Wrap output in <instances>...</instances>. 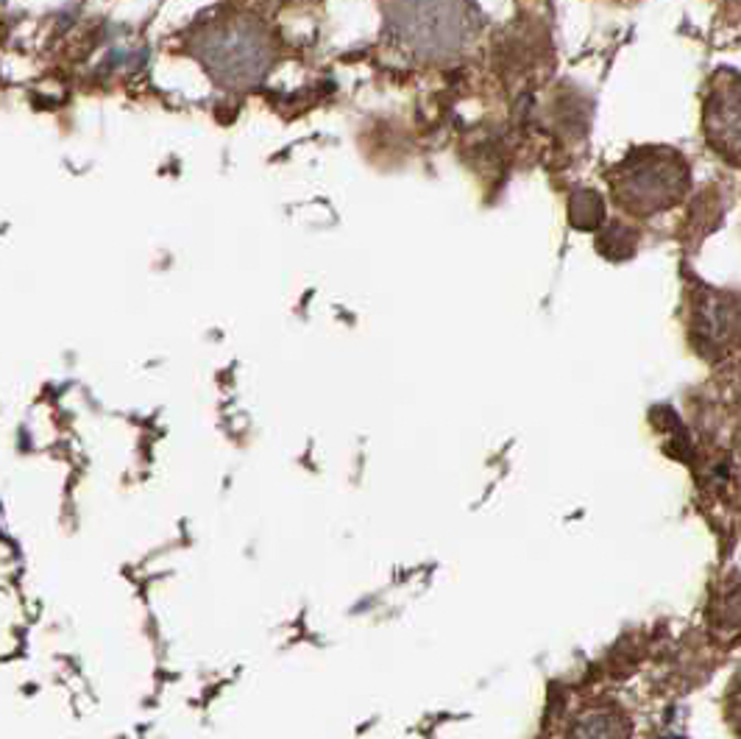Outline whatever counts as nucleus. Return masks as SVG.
Segmentation results:
<instances>
[{"instance_id": "f257e3e1", "label": "nucleus", "mask_w": 741, "mask_h": 739, "mask_svg": "<svg viewBox=\"0 0 741 739\" xmlns=\"http://www.w3.org/2000/svg\"><path fill=\"white\" fill-rule=\"evenodd\" d=\"M190 53L218 87L249 90L276 62V40L262 20L246 12H218L190 34Z\"/></svg>"}, {"instance_id": "20e7f679", "label": "nucleus", "mask_w": 741, "mask_h": 739, "mask_svg": "<svg viewBox=\"0 0 741 739\" xmlns=\"http://www.w3.org/2000/svg\"><path fill=\"white\" fill-rule=\"evenodd\" d=\"M691 341L708 357H722L741 344V296L700 288L691 310Z\"/></svg>"}, {"instance_id": "7ed1b4c3", "label": "nucleus", "mask_w": 741, "mask_h": 739, "mask_svg": "<svg viewBox=\"0 0 741 739\" xmlns=\"http://www.w3.org/2000/svg\"><path fill=\"white\" fill-rule=\"evenodd\" d=\"M385 18L396 40L424 59L455 56L474 34L469 0H385Z\"/></svg>"}, {"instance_id": "39448f33", "label": "nucleus", "mask_w": 741, "mask_h": 739, "mask_svg": "<svg viewBox=\"0 0 741 739\" xmlns=\"http://www.w3.org/2000/svg\"><path fill=\"white\" fill-rule=\"evenodd\" d=\"M708 143L730 163L741 165V73L719 71L706 101Z\"/></svg>"}, {"instance_id": "423d86ee", "label": "nucleus", "mask_w": 741, "mask_h": 739, "mask_svg": "<svg viewBox=\"0 0 741 739\" xmlns=\"http://www.w3.org/2000/svg\"><path fill=\"white\" fill-rule=\"evenodd\" d=\"M638 249V229H633L625 221H610L599 229L597 251L610 262L630 260Z\"/></svg>"}, {"instance_id": "1a4fd4ad", "label": "nucleus", "mask_w": 741, "mask_h": 739, "mask_svg": "<svg viewBox=\"0 0 741 739\" xmlns=\"http://www.w3.org/2000/svg\"><path fill=\"white\" fill-rule=\"evenodd\" d=\"M730 720H733L735 733H741V689L733 700H730Z\"/></svg>"}, {"instance_id": "0eeeda50", "label": "nucleus", "mask_w": 741, "mask_h": 739, "mask_svg": "<svg viewBox=\"0 0 741 739\" xmlns=\"http://www.w3.org/2000/svg\"><path fill=\"white\" fill-rule=\"evenodd\" d=\"M568 221L580 232L605 227V201L597 190H574L568 198Z\"/></svg>"}, {"instance_id": "6e6552de", "label": "nucleus", "mask_w": 741, "mask_h": 739, "mask_svg": "<svg viewBox=\"0 0 741 739\" xmlns=\"http://www.w3.org/2000/svg\"><path fill=\"white\" fill-rule=\"evenodd\" d=\"M713 614H717V625L722 631H730V634L741 631V589L722 594Z\"/></svg>"}, {"instance_id": "f03ea898", "label": "nucleus", "mask_w": 741, "mask_h": 739, "mask_svg": "<svg viewBox=\"0 0 741 739\" xmlns=\"http://www.w3.org/2000/svg\"><path fill=\"white\" fill-rule=\"evenodd\" d=\"M608 181L622 210L649 218L680 205V198L689 192V163L675 148H633L610 168Z\"/></svg>"}]
</instances>
